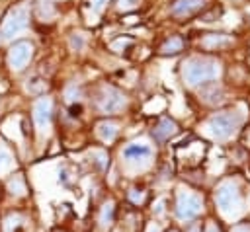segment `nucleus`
<instances>
[{"instance_id": "nucleus-26", "label": "nucleus", "mask_w": 250, "mask_h": 232, "mask_svg": "<svg viewBox=\"0 0 250 232\" xmlns=\"http://www.w3.org/2000/svg\"><path fill=\"white\" fill-rule=\"evenodd\" d=\"M162 205H164V199H160L158 205H156V213H158V214H162Z\"/></svg>"}, {"instance_id": "nucleus-2", "label": "nucleus", "mask_w": 250, "mask_h": 232, "mask_svg": "<svg viewBox=\"0 0 250 232\" xmlns=\"http://www.w3.org/2000/svg\"><path fill=\"white\" fill-rule=\"evenodd\" d=\"M215 201H217V207L221 209V213L229 218H236L242 209H244V199H242V191L238 187L236 181H223L217 191H215Z\"/></svg>"}, {"instance_id": "nucleus-27", "label": "nucleus", "mask_w": 250, "mask_h": 232, "mask_svg": "<svg viewBox=\"0 0 250 232\" xmlns=\"http://www.w3.org/2000/svg\"><path fill=\"white\" fill-rule=\"evenodd\" d=\"M148 232H160V228H158V226H154V224H152V226H150V228H148Z\"/></svg>"}, {"instance_id": "nucleus-20", "label": "nucleus", "mask_w": 250, "mask_h": 232, "mask_svg": "<svg viewBox=\"0 0 250 232\" xmlns=\"http://www.w3.org/2000/svg\"><path fill=\"white\" fill-rule=\"evenodd\" d=\"M70 47H72V49H76V51H80V49L84 47V39H82L80 35H78V37L74 35V37L70 39Z\"/></svg>"}, {"instance_id": "nucleus-14", "label": "nucleus", "mask_w": 250, "mask_h": 232, "mask_svg": "<svg viewBox=\"0 0 250 232\" xmlns=\"http://www.w3.org/2000/svg\"><path fill=\"white\" fill-rule=\"evenodd\" d=\"M229 43H230V37H227V35H207V37H203V41H201V45H203L205 49H215V47L229 45Z\"/></svg>"}, {"instance_id": "nucleus-4", "label": "nucleus", "mask_w": 250, "mask_h": 232, "mask_svg": "<svg viewBox=\"0 0 250 232\" xmlns=\"http://www.w3.org/2000/svg\"><path fill=\"white\" fill-rule=\"evenodd\" d=\"M203 209V201L197 193L189 189H180L178 191V201H176V214L180 220H193Z\"/></svg>"}, {"instance_id": "nucleus-16", "label": "nucleus", "mask_w": 250, "mask_h": 232, "mask_svg": "<svg viewBox=\"0 0 250 232\" xmlns=\"http://www.w3.org/2000/svg\"><path fill=\"white\" fill-rule=\"evenodd\" d=\"M20 222H21V216L20 214H10V216H6L4 224H2V230L4 232H14L20 226Z\"/></svg>"}, {"instance_id": "nucleus-19", "label": "nucleus", "mask_w": 250, "mask_h": 232, "mask_svg": "<svg viewBox=\"0 0 250 232\" xmlns=\"http://www.w3.org/2000/svg\"><path fill=\"white\" fill-rule=\"evenodd\" d=\"M139 4H141V0H117V8H119V10H123V12L135 10Z\"/></svg>"}, {"instance_id": "nucleus-12", "label": "nucleus", "mask_w": 250, "mask_h": 232, "mask_svg": "<svg viewBox=\"0 0 250 232\" xmlns=\"http://www.w3.org/2000/svg\"><path fill=\"white\" fill-rule=\"evenodd\" d=\"M176 123L174 121H170V119H162L160 123H158V127L154 129V136L158 138V140H166V138H170L172 135H176Z\"/></svg>"}, {"instance_id": "nucleus-17", "label": "nucleus", "mask_w": 250, "mask_h": 232, "mask_svg": "<svg viewBox=\"0 0 250 232\" xmlns=\"http://www.w3.org/2000/svg\"><path fill=\"white\" fill-rule=\"evenodd\" d=\"M111 216H113V203L107 201V203L104 205V209H102V214H100V222H102V226H107V224L111 222Z\"/></svg>"}, {"instance_id": "nucleus-11", "label": "nucleus", "mask_w": 250, "mask_h": 232, "mask_svg": "<svg viewBox=\"0 0 250 232\" xmlns=\"http://www.w3.org/2000/svg\"><path fill=\"white\" fill-rule=\"evenodd\" d=\"M117 133H119V127L113 121H104V123L98 125V136L104 142H113L115 136H117Z\"/></svg>"}, {"instance_id": "nucleus-9", "label": "nucleus", "mask_w": 250, "mask_h": 232, "mask_svg": "<svg viewBox=\"0 0 250 232\" xmlns=\"http://www.w3.org/2000/svg\"><path fill=\"white\" fill-rule=\"evenodd\" d=\"M31 55H33V45L27 41H20L8 51V62L14 70H21L31 60Z\"/></svg>"}, {"instance_id": "nucleus-8", "label": "nucleus", "mask_w": 250, "mask_h": 232, "mask_svg": "<svg viewBox=\"0 0 250 232\" xmlns=\"http://www.w3.org/2000/svg\"><path fill=\"white\" fill-rule=\"evenodd\" d=\"M51 115H53V101L49 97H39L33 105V121L39 133H47L51 127Z\"/></svg>"}, {"instance_id": "nucleus-1", "label": "nucleus", "mask_w": 250, "mask_h": 232, "mask_svg": "<svg viewBox=\"0 0 250 232\" xmlns=\"http://www.w3.org/2000/svg\"><path fill=\"white\" fill-rule=\"evenodd\" d=\"M182 76L186 84L197 86L209 80H217L221 76V64L213 58H201V57H191L184 62Z\"/></svg>"}, {"instance_id": "nucleus-23", "label": "nucleus", "mask_w": 250, "mask_h": 232, "mask_svg": "<svg viewBox=\"0 0 250 232\" xmlns=\"http://www.w3.org/2000/svg\"><path fill=\"white\" fill-rule=\"evenodd\" d=\"M162 107H164V101H162V99H158V101H156V105H154V101H152V103H148V105H146V111L150 113L152 109H162Z\"/></svg>"}, {"instance_id": "nucleus-13", "label": "nucleus", "mask_w": 250, "mask_h": 232, "mask_svg": "<svg viewBox=\"0 0 250 232\" xmlns=\"http://www.w3.org/2000/svg\"><path fill=\"white\" fill-rule=\"evenodd\" d=\"M12 168H14V156H12V152L0 142V175L8 174Z\"/></svg>"}, {"instance_id": "nucleus-6", "label": "nucleus", "mask_w": 250, "mask_h": 232, "mask_svg": "<svg viewBox=\"0 0 250 232\" xmlns=\"http://www.w3.org/2000/svg\"><path fill=\"white\" fill-rule=\"evenodd\" d=\"M150 156H152V146L146 140H137V142H131L123 148V158L127 164H135V166L145 168L148 164Z\"/></svg>"}, {"instance_id": "nucleus-18", "label": "nucleus", "mask_w": 250, "mask_h": 232, "mask_svg": "<svg viewBox=\"0 0 250 232\" xmlns=\"http://www.w3.org/2000/svg\"><path fill=\"white\" fill-rule=\"evenodd\" d=\"M8 187H10V191H12L14 195H23V193H25V185H23L21 177H14V179L8 183Z\"/></svg>"}, {"instance_id": "nucleus-5", "label": "nucleus", "mask_w": 250, "mask_h": 232, "mask_svg": "<svg viewBox=\"0 0 250 232\" xmlns=\"http://www.w3.org/2000/svg\"><path fill=\"white\" fill-rule=\"evenodd\" d=\"M27 21H29V10H27V6L21 4V6L14 8V10L6 16L4 23H2V35H4L6 39L16 37L18 33H21V31L27 27Z\"/></svg>"}, {"instance_id": "nucleus-28", "label": "nucleus", "mask_w": 250, "mask_h": 232, "mask_svg": "<svg viewBox=\"0 0 250 232\" xmlns=\"http://www.w3.org/2000/svg\"><path fill=\"white\" fill-rule=\"evenodd\" d=\"M205 232H219V230H217V228H215V226H209V228H207V230H205Z\"/></svg>"}, {"instance_id": "nucleus-10", "label": "nucleus", "mask_w": 250, "mask_h": 232, "mask_svg": "<svg viewBox=\"0 0 250 232\" xmlns=\"http://www.w3.org/2000/svg\"><path fill=\"white\" fill-rule=\"evenodd\" d=\"M205 4V0H178L172 6V14L174 16H189L195 10H199Z\"/></svg>"}, {"instance_id": "nucleus-24", "label": "nucleus", "mask_w": 250, "mask_h": 232, "mask_svg": "<svg viewBox=\"0 0 250 232\" xmlns=\"http://www.w3.org/2000/svg\"><path fill=\"white\" fill-rule=\"evenodd\" d=\"M131 199H133L135 203H139V201H143V193H139V195H137V193H131Z\"/></svg>"}, {"instance_id": "nucleus-25", "label": "nucleus", "mask_w": 250, "mask_h": 232, "mask_svg": "<svg viewBox=\"0 0 250 232\" xmlns=\"http://www.w3.org/2000/svg\"><path fill=\"white\" fill-rule=\"evenodd\" d=\"M232 232H250V228L248 226H236Z\"/></svg>"}, {"instance_id": "nucleus-7", "label": "nucleus", "mask_w": 250, "mask_h": 232, "mask_svg": "<svg viewBox=\"0 0 250 232\" xmlns=\"http://www.w3.org/2000/svg\"><path fill=\"white\" fill-rule=\"evenodd\" d=\"M125 103H127V99L119 90H115L111 86L102 88V94L98 97V107L102 113H117L125 107Z\"/></svg>"}, {"instance_id": "nucleus-3", "label": "nucleus", "mask_w": 250, "mask_h": 232, "mask_svg": "<svg viewBox=\"0 0 250 232\" xmlns=\"http://www.w3.org/2000/svg\"><path fill=\"white\" fill-rule=\"evenodd\" d=\"M240 123H242V115L234 111H221L205 123V133L215 140H227L238 131Z\"/></svg>"}, {"instance_id": "nucleus-21", "label": "nucleus", "mask_w": 250, "mask_h": 232, "mask_svg": "<svg viewBox=\"0 0 250 232\" xmlns=\"http://www.w3.org/2000/svg\"><path fill=\"white\" fill-rule=\"evenodd\" d=\"M90 4H92V10L94 12H102L104 6L107 4V0H90Z\"/></svg>"}, {"instance_id": "nucleus-22", "label": "nucleus", "mask_w": 250, "mask_h": 232, "mask_svg": "<svg viewBox=\"0 0 250 232\" xmlns=\"http://www.w3.org/2000/svg\"><path fill=\"white\" fill-rule=\"evenodd\" d=\"M127 45H129V39H119V41H113V43H111V49H113V51H119V49L127 47Z\"/></svg>"}, {"instance_id": "nucleus-15", "label": "nucleus", "mask_w": 250, "mask_h": 232, "mask_svg": "<svg viewBox=\"0 0 250 232\" xmlns=\"http://www.w3.org/2000/svg\"><path fill=\"white\" fill-rule=\"evenodd\" d=\"M160 51H162L164 55H174V53L182 51V39H180V37H172V39H168V41L162 45Z\"/></svg>"}]
</instances>
